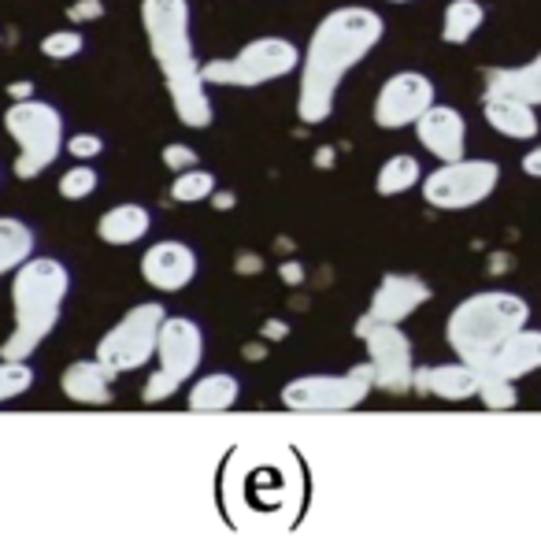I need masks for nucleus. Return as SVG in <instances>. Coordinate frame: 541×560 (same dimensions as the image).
Here are the masks:
<instances>
[{
  "instance_id": "obj_21",
  "label": "nucleus",
  "mask_w": 541,
  "mask_h": 560,
  "mask_svg": "<svg viewBox=\"0 0 541 560\" xmlns=\"http://www.w3.org/2000/svg\"><path fill=\"white\" fill-rule=\"evenodd\" d=\"M242 397V383L231 372H197L189 378L186 408L189 412H231Z\"/></svg>"
},
{
  "instance_id": "obj_23",
  "label": "nucleus",
  "mask_w": 541,
  "mask_h": 560,
  "mask_svg": "<svg viewBox=\"0 0 541 560\" xmlns=\"http://www.w3.org/2000/svg\"><path fill=\"white\" fill-rule=\"evenodd\" d=\"M37 253V234L31 223L15 215H0V279L15 275Z\"/></svg>"
},
{
  "instance_id": "obj_35",
  "label": "nucleus",
  "mask_w": 541,
  "mask_h": 560,
  "mask_svg": "<svg viewBox=\"0 0 541 560\" xmlns=\"http://www.w3.org/2000/svg\"><path fill=\"white\" fill-rule=\"evenodd\" d=\"M234 268H237V275H260L263 271V256L260 253H237Z\"/></svg>"
},
{
  "instance_id": "obj_17",
  "label": "nucleus",
  "mask_w": 541,
  "mask_h": 560,
  "mask_svg": "<svg viewBox=\"0 0 541 560\" xmlns=\"http://www.w3.org/2000/svg\"><path fill=\"white\" fill-rule=\"evenodd\" d=\"M482 372L511 378V383H519L524 375L541 372V330L530 327V323L524 330H516V335H511L505 346L493 353V360L482 368Z\"/></svg>"
},
{
  "instance_id": "obj_10",
  "label": "nucleus",
  "mask_w": 541,
  "mask_h": 560,
  "mask_svg": "<svg viewBox=\"0 0 541 560\" xmlns=\"http://www.w3.org/2000/svg\"><path fill=\"white\" fill-rule=\"evenodd\" d=\"M423 201L438 212H468L490 201L501 186V164L486 156H460L452 164H438L423 175Z\"/></svg>"
},
{
  "instance_id": "obj_14",
  "label": "nucleus",
  "mask_w": 541,
  "mask_h": 560,
  "mask_svg": "<svg viewBox=\"0 0 541 560\" xmlns=\"http://www.w3.org/2000/svg\"><path fill=\"white\" fill-rule=\"evenodd\" d=\"M412 130H415V138H420V145L438 160V164H452V160L468 156V119H463V112L452 108V104L434 101L431 108L415 119Z\"/></svg>"
},
{
  "instance_id": "obj_19",
  "label": "nucleus",
  "mask_w": 541,
  "mask_h": 560,
  "mask_svg": "<svg viewBox=\"0 0 541 560\" xmlns=\"http://www.w3.org/2000/svg\"><path fill=\"white\" fill-rule=\"evenodd\" d=\"M482 119L508 141H534L541 130L534 104L516 97H482Z\"/></svg>"
},
{
  "instance_id": "obj_24",
  "label": "nucleus",
  "mask_w": 541,
  "mask_h": 560,
  "mask_svg": "<svg viewBox=\"0 0 541 560\" xmlns=\"http://www.w3.org/2000/svg\"><path fill=\"white\" fill-rule=\"evenodd\" d=\"M486 23L482 0H449L442 12V42L445 45H468Z\"/></svg>"
},
{
  "instance_id": "obj_15",
  "label": "nucleus",
  "mask_w": 541,
  "mask_h": 560,
  "mask_svg": "<svg viewBox=\"0 0 541 560\" xmlns=\"http://www.w3.org/2000/svg\"><path fill=\"white\" fill-rule=\"evenodd\" d=\"M431 298H434L431 282H423L420 275L389 271V275L378 279L367 316L378 319V323H404L408 316H412V312H420L423 305H431Z\"/></svg>"
},
{
  "instance_id": "obj_32",
  "label": "nucleus",
  "mask_w": 541,
  "mask_h": 560,
  "mask_svg": "<svg viewBox=\"0 0 541 560\" xmlns=\"http://www.w3.org/2000/svg\"><path fill=\"white\" fill-rule=\"evenodd\" d=\"M160 156H164V167L170 171V175H178V171H189V167L201 164V160H197V149L183 145V141H167Z\"/></svg>"
},
{
  "instance_id": "obj_33",
  "label": "nucleus",
  "mask_w": 541,
  "mask_h": 560,
  "mask_svg": "<svg viewBox=\"0 0 541 560\" xmlns=\"http://www.w3.org/2000/svg\"><path fill=\"white\" fill-rule=\"evenodd\" d=\"M68 19L74 26L97 23V19H104V0H74V4L68 8Z\"/></svg>"
},
{
  "instance_id": "obj_25",
  "label": "nucleus",
  "mask_w": 541,
  "mask_h": 560,
  "mask_svg": "<svg viewBox=\"0 0 541 560\" xmlns=\"http://www.w3.org/2000/svg\"><path fill=\"white\" fill-rule=\"evenodd\" d=\"M423 164H420V156H408V153H397V156H389L383 167H378V175H375V194L378 197H401L408 194V189H415L423 183Z\"/></svg>"
},
{
  "instance_id": "obj_26",
  "label": "nucleus",
  "mask_w": 541,
  "mask_h": 560,
  "mask_svg": "<svg viewBox=\"0 0 541 560\" xmlns=\"http://www.w3.org/2000/svg\"><path fill=\"white\" fill-rule=\"evenodd\" d=\"M212 194H215V175L201 164L189 167V171H178L175 183H170V201L175 205H201Z\"/></svg>"
},
{
  "instance_id": "obj_43",
  "label": "nucleus",
  "mask_w": 541,
  "mask_h": 560,
  "mask_svg": "<svg viewBox=\"0 0 541 560\" xmlns=\"http://www.w3.org/2000/svg\"><path fill=\"white\" fill-rule=\"evenodd\" d=\"M389 4H412V0H389Z\"/></svg>"
},
{
  "instance_id": "obj_4",
  "label": "nucleus",
  "mask_w": 541,
  "mask_h": 560,
  "mask_svg": "<svg viewBox=\"0 0 541 560\" xmlns=\"http://www.w3.org/2000/svg\"><path fill=\"white\" fill-rule=\"evenodd\" d=\"M527 323H530L527 298H519L511 290H479L449 312V319H445V341H449L452 357L482 372L493 360V353L516 330H524Z\"/></svg>"
},
{
  "instance_id": "obj_42",
  "label": "nucleus",
  "mask_w": 541,
  "mask_h": 560,
  "mask_svg": "<svg viewBox=\"0 0 541 560\" xmlns=\"http://www.w3.org/2000/svg\"><path fill=\"white\" fill-rule=\"evenodd\" d=\"M245 357H249V360H260V357H263V341H252V346H245Z\"/></svg>"
},
{
  "instance_id": "obj_2",
  "label": "nucleus",
  "mask_w": 541,
  "mask_h": 560,
  "mask_svg": "<svg viewBox=\"0 0 541 560\" xmlns=\"http://www.w3.org/2000/svg\"><path fill=\"white\" fill-rule=\"evenodd\" d=\"M141 31L164 74L170 108L183 127L208 130L215 122V104L201 74V56L193 45V12L189 0H141Z\"/></svg>"
},
{
  "instance_id": "obj_3",
  "label": "nucleus",
  "mask_w": 541,
  "mask_h": 560,
  "mask_svg": "<svg viewBox=\"0 0 541 560\" xmlns=\"http://www.w3.org/2000/svg\"><path fill=\"white\" fill-rule=\"evenodd\" d=\"M71 298V268L56 256H31L12 275V335L0 341V360H31L60 327Z\"/></svg>"
},
{
  "instance_id": "obj_7",
  "label": "nucleus",
  "mask_w": 541,
  "mask_h": 560,
  "mask_svg": "<svg viewBox=\"0 0 541 560\" xmlns=\"http://www.w3.org/2000/svg\"><path fill=\"white\" fill-rule=\"evenodd\" d=\"M204 364V330L189 316H167L156 338V372L141 386V401L164 405L175 397Z\"/></svg>"
},
{
  "instance_id": "obj_8",
  "label": "nucleus",
  "mask_w": 541,
  "mask_h": 560,
  "mask_svg": "<svg viewBox=\"0 0 541 560\" xmlns=\"http://www.w3.org/2000/svg\"><path fill=\"white\" fill-rule=\"evenodd\" d=\"M164 319H167V308L160 305V301H141V305L122 312V319H116V327L97 341L93 357H97L116 378L141 372V368L156 357V338H160Z\"/></svg>"
},
{
  "instance_id": "obj_36",
  "label": "nucleus",
  "mask_w": 541,
  "mask_h": 560,
  "mask_svg": "<svg viewBox=\"0 0 541 560\" xmlns=\"http://www.w3.org/2000/svg\"><path fill=\"white\" fill-rule=\"evenodd\" d=\"M260 338H263V341H282V338H290V323H286V319H268V323H263V330H260Z\"/></svg>"
},
{
  "instance_id": "obj_11",
  "label": "nucleus",
  "mask_w": 541,
  "mask_h": 560,
  "mask_svg": "<svg viewBox=\"0 0 541 560\" xmlns=\"http://www.w3.org/2000/svg\"><path fill=\"white\" fill-rule=\"evenodd\" d=\"M353 335L367 346V364L375 372V390L401 397L412 390L415 375V349L412 338L401 330V323H378L364 312L356 319Z\"/></svg>"
},
{
  "instance_id": "obj_27",
  "label": "nucleus",
  "mask_w": 541,
  "mask_h": 560,
  "mask_svg": "<svg viewBox=\"0 0 541 560\" xmlns=\"http://www.w3.org/2000/svg\"><path fill=\"white\" fill-rule=\"evenodd\" d=\"M37 383V372L31 360H0V405L23 397Z\"/></svg>"
},
{
  "instance_id": "obj_28",
  "label": "nucleus",
  "mask_w": 541,
  "mask_h": 560,
  "mask_svg": "<svg viewBox=\"0 0 541 560\" xmlns=\"http://www.w3.org/2000/svg\"><path fill=\"white\" fill-rule=\"evenodd\" d=\"M101 186V175L93 164H74L60 175V183H56V189H60L63 201H85V197H93Z\"/></svg>"
},
{
  "instance_id": "obj_16",
  "label": "nucleus",
  "mask_w": 541,
  "mask_h": 560,
  "mask_svg": "<svg viewBox=\"0 0 541 560\" xmlns=\"http://www.w3.org/2000/svg\"><path fill=\"white\" fill-rule=\"evenodd\" d=\"M60 390L74 405L104 408V405L116 401V375H111L97 357H93V360H74V364L63 368Z\"/></svg>"
},
{
  "instance_id": "obj_34",
  "label": "nucleus",
  "mask_w": 541,
  "mask_h": 560,
  "mask_svg": "<svg viewBox=\"0 0 541 560\" xmlns=\"http://www.w3.org/2000/svg\"><path fill=\"white\" fill-rule=\"evenodd\" d=\"M279 275H282V282H286V287H301V282L308 279V271H305V264H301V260H282Z\"/></svg>"
},
{
  "instance_id": "obj_20",
  "label": "nucleus",
  "mask_w": 541,
  "mask_h": 560,
  "mask_svg": "<svg viewBox=\"0 0 541 560\" xmlns=\"http://www.w3.org/2000/svg\"><path fill=\"white\" fill-rule=\"evenodd\" d=\"M153 231V212L138 201H122L111 205L108 212L97 220V238L111 249H127V245H138L141 238H149Z\"/></svg>"
},
{
  "instance_id": "obj_39",
  "label": "nucleus",
  "mask_w": 541,
  "mask_h": 560,
  "mask_svg": "<svg viewBox=\"0 0 541 560\" xmlns=\"http://www.w3.org/2000/svg\"><path fill=\"white\" fill-rule=\"evenodd\" d=\"M34 90H37V85L31 79H19V82L8 85V97H12V101H31Z\"/></svg>"
},
{
  "instance_id": "obj_9",
  "label": "nucleus",
  "mask_w": 541,
  "mask_h": 560,
  "mask_svg": "<svg viewBox=\"0 0 541 560\" xmlns=\"http://www.w3.org/2000/svg\"><path fill=\"white\" fill-rule=\"evenodd\" d=\"M375 372L372 364H353L338 375H297L282 386L279 401L290 412H353L372 397Z\"/></svg>"
},
{
  "instance_id": "obj_31",
  "label": "nucleus",
  "mask_w": 541,
  "mask_h": 560,
  "mask_svg": "<svg viewBox=\"0 0 541 560\" xmlns=\"http://www.w3.org/2000/svg\"><path fill=\"white\" fill-rule=\"evenodd\" d=\"M63 153H71L79 164H90V160H97L104 153V138L82 130V135H71L68 141H63Z\"/></svg>"
},
{
  "instance_id": "obj_18",
  "label": "nucleus",
  "mask_w": 541,
  "mask_h": 560,
  "mask_svg": "<svg viewBox=\"0 0 541 560\" xmlns=\"http://www.w3.org/2000/svg\"><path fill=\"white\" fill-rule=\"evenodd\" d=\"M482 97H516L541 108V52L530 56L519 68H490L482 71Z\"/></svg>"
},
{
  "instance_id": "obj_40",
  "label": "nucleus",
  "mask_w": 541,
  "mask_h": 560,
  "mask_svg": "<svg viewBox=\"0 0 541 560\" xmlns=\"http://www.w3.org/2000/svg\"><path fill=\"white\" fill-rule=\"evenodd\" d=\"M490 271H493V275L511 271V256H508V253H493V256H490Z\"/></svg>"
},
{
  "instance_id": "obj_29",
  "label": "nucleus",
  "mask_w": 541,
  "mask_h": 560,
  "mask_svg": "<svg viewBox=\"0 0 541 560\" xmlns=\"http://www.w3.org/2000/svg\"><path fill=\"white\" fill-rule=\"evenodd\" d=\"M479 401L486 405L490 412H508V408H516V405H519L516 383H511V378H501V375L482 372V383H479Z\"/></svg>"
},
{
  "instance_id": "obj_38",
  "label": "nucleus",
  "mask_w": 541,
  "mask_h": 560,
  "mask_svg": "<svg viewBox=\"0 0 541 560\" xmlns=\"http://www.w3.org/2000/svg\"><path fill=\"white\" fill-rule=\"evenodd\" d=\"M519 167H524V175H527V178H541V145L527 149V153H524V164H519Z\"/></svg>"
},
{
  "instance_id": "obj_37",
  "label": "nucleus",
  "mask_w": 541,
  "mask_h": 560,
  "mask_svg": "<svg viewBox=\"0 0 541 560\" xmlns=\"http://www.w3.org/2000/svg\"><path fill=\"white\" fill-rule=\"evenodd\" d=\"M208 201H212L215 212H231V208L237 205V194H234V189H220V186H215V194L208 197Z\"/></svg>"
},
{
  "instance_id": "obj_41",
  "label": "nucleus",
  "mask_w": 541,
  "mask_h": 560,
  "mask_svg": "<svg viewBox=\"0 0 541 560\" xmlns=\"http://www.w3.org/2000/svg\"><path fill=\"white\" fill-rule=\"evenodd\" d=\"M334 160H338V153L330 145H322L319 153H316V167H334Z\"/></svg>"
},
{
  "instance_id": "obj_30",
  "label": "nucleus",
  "mask_w": 541,
  "mask_h": 560,
  "mask_svg": "<svg viewBox=\"0 0 541 560\" xmlns=\"http://www.w3.org/2000/svg\"><path fill=\"white\" fill-rule=\"evenodd\" d=\"M82 49H85L82 31H49L42 37V56H45V60H56V63L74 60Z\"/></svg>"
},
{
  "instance_id": "obj_22",
  "label": "nucleus",
  "mask_w": 541,
  "mask_h": 560,
  "mask_svg": "<svg viewBox=\"0 0 541 560\" xmlns=\"http://www.w3.org/2000/svg\"><path fill=\"white\" fill-rule=\"evenodd\" d=\"M479 383L482 372L463 364V360L426 368V394L438 397V401H468V397H479Z\"/></svg>"
},
{
  "instance_id": "obj_1",
  "label": "nucleus",
  "mask_w": 541,
  "mask_h": 560,
  "mask_svg": "<svg viewBox=\"0 0 541 560\" xmlns=\"http://www.w3.org/2000/svg\"><path fill=\"white\" fill-rule=\"evenodd\" d=\"M386 37V23L375 8L341 4L327 12L311 31L305 52H301V90H297V119L319 127L334 116L338 90L349 71L372 56Z\"/></svg>"
},
{
  "instance_id": "obj_12",
  "label": "nucleus",
  "mask_w": 541,
  "mask_h": 560,
  "mask_svg": "<svg viewBox=\"0 0 541 560\" xmlns=\"http://www.w3.org/2000/svg\"><path fill=\"white\" fill-rule=\"evenodd\" d=\"M438 101V90L423 71H397L378 85L372 119L378 130H404L415 127V119L423 116L431 104Z\"/></svg>"
},
{
  "instance_id": "obj_13",
  "label": "nucleus",
  "mask_w": 541,
  "mask_h": 560,
  "mask_svg": "<svg viewBox=\"0 0 541 560\" xmlns=\"http://www.w3.org/2000/svg\"><path fill=\"white\" fill-rule=\"evenodd\" d=\"M138 268H141L145 287H153L160 293H178L197 279V268H201V264H197L193 245L164 238V242H153L145 253H141Z\"/></svg>"
},
{
  "instance_id": "obj_5",
  "label": "nucleus",
  "mask_w": 541,
  "mask_h": 560,
  "mask_svg": "<svg viewBox=\"0 0 541 560\" xmlns=\"http://www.w3.org/2000/svg\"><path fill=\"white\" fill-rule=\"evenodd\" d=\"M63 112L56 104L31 97V101H12L4 112V130L15 141V178L19 183H34L37 175H45L63 153Z\"/></svg>"
},
{
  "instance_id": "obj_6",
  "label": "nucleus",
  "mask_w": 541,
  "mask_h": 560,
  "mask_svg": "<svg viewBox=\"0 0 541 560\" xmlns=\"http://www.w3.org/2000/svg\"><path fill=\"white\" fill-rule=\"evenodd\" d=\"M293 71H301V49L290 37H279V34L252 37V42L242 45L234 56L208 60L201 68L208 85H226V90H256V85L290 79Z\"/></svg>"
}]
</instances>
